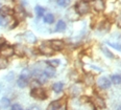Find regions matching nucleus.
I'll return each mask as SVG.
<instances>
[{"label": "nucleus", "mask_w": 121, "mask_h": 110, "mask_svg": "<svg viewBox=\"0 0 121 110\" xmlns=\"http://www.w3.org/2000/svg\"><path fill=\"white\" fill-rule=\"evenodd\" d=\"M75 12L77 13L78 15H80V16H84V15H87L88 13L90 12L91 7H90V4L89 2H86V1H78L75 3Z\"/></svg>", "instance_id": "obj_1"}, {"label": "nucleus", "mask_w": 121, "mask_h": 110, "mask_svg": "<svg viewBox=\"0 0 121 110\" xmlns=\"http://www.w3.org/2000/svg\"><path fill=\"white\" fill-rule=\"evenodd\" d=\"M30 96L34 99H37V100H46L47 96H48L46 90H45L44 88H42L41 86L36 87V88H31V90H30Z\"/></svg>", "instance_id": "obj_2"}, {"label": "nucleus", "mask_w": 121, "mask_h": 110, "mask_svg": "<svg viewBox=\"0 0 121 110\" xmlns=\"http://www.w3.org/2000/svg\"><path fill=\"white\" fill-rule=\"evenodd\" d=\"M15 55V47H13L12 45L6 44L5 42L0 46V56L4 58H11Z\"/></svg>", "instance_id": "obj_3"}, {"label": "nucleus", "mask_w": 121, "mask_h": 110, "mask_svg": "<svg viewBox=\"0 0 121 110\" xmlns=\"http://www.w3.org/2000/svg\"><path fill=\"white\" fill-rule=\"evenodd\" d=\"M38 52L43 56H46V57H50V56H52L55 53L48 43H43V44H41L38 47Z\"/></svg>", "instance_id": "obj_4"}, {"label": "nucleus", "mask_w": 121, "mask_h": 110, "mask_svg": "<svg viewBox=\"0 0 121 110\" xmlns=\"http://www.w3.org/2000/svg\"><path fill=\"white\" fill-rule=\"evenodd\" d=\"M48 44L52 47V49H53L54 52H60V50H63L65 47L64 41L60 39H53V40L49 41Z\"/></svg>", "instance_id": "obj_5"}, {"label": "nucleus", "mask_w": 121, "mask_h": 110, "mask_svg": "<svg viewBox=\"0 0 121 110\" xmlns=\"http://www.w3.org/2000/svg\"><path fill=\"white\" fill-rule=\"evenodd\" d=\"M111 85H112V82H111L110 79H108L107 77H100L97 80V86L99 87L102 90H105V89H109Z\"/></svg>", "instance_id": "obj_6"}, {"label": "nucleus", "mask_w": 121, "mask_h": 110, "mask_svg": "<svg viewBox=\"0 0 121 110\" xmlns=\"http://www.w3.org/2000/svg\"><path fill=\"white\" fill-rule=\"evenodd\" d=\"M13 14L15 15L17 20H23L24 18L26 17V12H25V10L23 9V6H21V5L17 6L16 9L13 11Z\"/></svg>", "instance_id": "obj_7"}, {"label": "nucleus", "mask_w": 121, "mask_h": 110, "mask_svg": "<svg viewBox=\"0 0 121 110\" xmlns=\"http://www.w3.org/2000/svg\"><path fill=\"white\" fill-rule=\"evenodd\" d=\"M93 7L96 12H102L105 9L104 0H93Z\"/></svg>", "instance_id": "obj_8"}, {"label": "nucleus", "mask_w": 121, "mask_h": 110, "mask_svg": "<svg viewBox=\"0 0 121 110\" xmlns=\"http://www.w3.org/2000/svg\"><path fill=\"white\" fill-rule=\"evenodd\" d=\"M43 73H44V75L46 76L48 79H51V78H53V77L55 76L56 71H55L54 67H51V66H49V65H46V67L43 69Z\"/></svg>", "instance_id": "obj_9"}, {"label": "nucleus", "mask_w": 121, "mask_h": 110, "mask_svg": "<svg viewBox=\"0 0 121 110\" xmlns=\"http://www.w3.org/2000/svg\"><path fill=\"white\" fill-rule=\"evenodd\" d=\"M17 85H18V87H20V88H25V87H27L29 85V80L19 76V78L17 79Z\"/></svg>", "instance_id": "obj_10"}, {"label": "nucleus", "mask_w": 121, "mask_h": 110, "mask_svg": "<svg viewBox=\"0 0 121 110\" xmlns=\"http://www.w3.org/2000/svg\"><path fill=\"white\" fill-rule=\"evenodd\" d=\"M13 15V10H11L7 5H2L0 7V16L9 17Z\"/></svg>", "instance_id": "obj_11"}, {"label": "nucleus", "mask_w": 121, "mask_h": 110, "mask_svg": "<svg viewBox=\"0 0 121 110\" xmlns=\"http://www.w3.org/2000/svg\"><path fill=\"white\" fill-rule=\"evenodd\" d=\"M43 21L46 24H52L54 22V16L51 13H45L43 16Z\"/></svg>", "instance_id": "obj_12"}, {"label": "nucleus", "mask_w": 121, "mask_h": 110, "mask_svg": "<svg viewBox=\"0 0 121 110\" xmlns=\"http://www.w3.org/2000/svg\"><path fill=\"white\" fill-rule=\"evenodd\" d=\"M93 102H94V105L98 108H105V103L104 101H103L102 98H100V96H94L93 98Z\"/></svg>", "instance_id": "obj_13"}, {"label": "nucleus", "mask_w": 121, "mask_h": 110, "mask_svg": "<svg viewBox=\"0 0 121 110\" xmlns=\"http://www.w3.org/2000/svg\"><path fill=\"white\" fill-rule=\"evenodd\" d=\"M52 90H53L55 93L63 92V90H64V83H62V82H56V83H54L53 85H52Z\"/></svg>", "instance_id": "obj_14"}, {"label": "nucleus", "mask_w": 121, "mask_h": 110, "mask_svg": "<svg viewBox=\"0 0 121 110\" xmlns=\"http://www.w3.org/2000/svg\"><path fill=\"white\" fill-rule=\"evenodd\" d=\"M60 107H62V104H60V101H53V102H51L49 105H48V107H47V109L46 110H60Z\"/></svg>", "instance_id": "obj_15"}, {"label": "nucleus", "mask_w": 121, "mask_h": 110, "mask_svg": "<svg viewBox=\"0 0 121 110\" xmlns=\"http://www.w3.org/2000/svg\"><path fill=\"white\" fill-rule=\"evenodd\" d=\"M67 29V24L64 20H59L55 25V32H64Z\"/></svg>", "instance_id": "obj_16"}, {"label": "nucleus", "mask_w": 121, "mask_h": 110, "mask_svg": "<svg viewBox=\"0 0 121 110\" xmlns=\"http://www.w3.org/2000/svg\"><path fill=\"white\" fill-rule=\"evenodd\" d=\"M20 76L23 77V78H25V79H27V80H30V78L32 77V72L29 68H24V69H22Z\"/></svg>", "instance_id": "obj_17"}, {"label": "nucleus", "mask_w": 121, "mask_h": 110, "mask_svg": "<svg viewBox=\"0 0 121 110\" xmlns=\"http://www.w3.org/2000/svg\"><path fill=\"white\" fill-rule=\"evenodd\" d=\"M0 105H1L2 108H9L11 106V100L9 98H6V96H3V98H1V100H0Z\"/></svg>", "instance_id": "obj_18"}, {"label": "nucleus", "mask_w": 121, "mask_h": 110, "mask_svg": "<svg viewBox=\"0 0 121 110\" xmlns=\"http://www.w3.org/2000/svg\"><path fill=\"white\" fill-rule=\"evenodd\" d=\"M35 11H36L37 16L39 17V18H41V17L44 16V14H45V12H46V10H45L43 6H41V5H37L36 9H35Z\"/></svg>", "instance_id": "obj_19"}, {"label": "nucleus", "mask_w": 121, "mask_h": 110, "mask_svg": "<svg viewBox=\"0 0 121 110\" xmlns=\"http://www.w3.org/2000/svg\"><path fill=\"white\" fill-rule=\"evenodd\" d=\"M47 64V65H49V66H51V67H57V66L60 65V60L59 59H51V60H47L46 62H45Z\"/></svg>", "instance_id": "obj_20"}, {"label": "nucleus", "mask_w": 121, "mask_h": 110, "mask_svg": "<svg viewBox=\"0 0 121 110\" xmlns=\"http://www.w3.org/2000/svg\"><path fill=\"white\" fill-rule=\"evenodd\" d=\"M7 66H9V60L6 58L0 56V70L5 69Z\"/></svg>", "instance_id": "obj_21"}, {"label": "nucleus", "mask_w": 121, "mask_h": 110, "mask_svg": "<svg viewBox=\"0 0 121 110\" xmlns=\"http://www.w3.org/2000/svg\"><path fill=\"white\" fill-rule=\"evenodd\" d=\"M111 82L115 85H120L121 84V76L120 75H113L111 77Z\"/></svg>", "instance_id": "obj_22"}, {"label": "nucleus", "mask_w": 121, "mask_h": 110, "mask_svg": "<svg viewBox=\"0 0 121 110\" xmlns=\"http://www.w3.org/2000/svg\"><path fill=\"white\" fill-rule=\"evenodd\" d=\"M101 50H102V53H104V55L107 56L108 58H110V59H113V58H114V55H113V53L110 52L108 47H104V46H103V47H101Z\"/></svg>", "instance_id": "obj_23"}, {"label": "nucleus", "mask_w": 121, "mask_h": 110, "mask_svg": "<svg viewBox=\"0 0 121 110\" xmlns=\"http://www.w3.org/2000/svg\"><path fill=\"white\" fill-rule=\"evenodd\" d=\"M9 24V17L0 16V26H6Z\"/></svg>", "instance_id": "obj_24"}, {"label": "nucleus", "mask_w": 121, "mask_h": 110, "mask_svg": "<svg viewBox=\"0 0 121 110\" xmlns=\"http://www.w3.org/2000/svg\"><path fill=\"white\" fill-rule=\"evenodd\" d=\"M57 4L62 7H66L68 4L70 3V0H56Z\"/></svg>", "instance_id": "obj_25"}, {"label": "nucleus", "mask_w": 121, "mask_h": 110, "mask_svg": "<svg viewBox=\"0 0 121 110\" xmlns=\"http://www.w3.org/2000/svg\"><path fill=\"white\" fill-rule=\"evenodd\" d=\"M11 110H23V108H22V106L20 104L15 103V104L11 105Z\"/></svg>", "instance_id": "obj_26"}, {"label": "nucleus", "mask_w": 121, "mask_h": 110, "mask_svg": "<svg viewBox=\"0 0 121 110\" xmlns=\"http://www.w3.org/2000/svg\"><path fill=\"white\" fill-rule=\"evenodd\" d=\"M109 45L113 46L114 48H116V49H118V50H121V45H119V44H115V43H109Z\"/></svg>", "instance_id": "obj_27"}, {"label": "nucleus", "mask_w": 121, "mask_h": 110, "mask_svg": "<svg viewBox=\"0 0 121 110\" xmlns=\"http://www.w3.org/2000/svg\"><path fill=\"white\" fill-rule=\"evenodd\" d=\"M27 110H41V109H40L38 106H31L29 109H27Z\"/></svg>", "instance_id": "obj_28"}, {"label": "nucleus", "mask_w": 121, "mask_h": 110, "mask_svg": "<svg viewBox=\"0 0 121 110\" xmlns=\"http://www.w3.org/2000/svg\"><path fill=\"white\" fill-rule=\"evenodd\" d=\"M82 1H86V2H89V1H93V0H82Z\"/></svg>", "instance_id": "obj_29"}, {"label": "nucleus", "mask_w": 121, "mask_h": 110, "mask_svg": "<svg viewBox=\"0 0 121 110\" xmlns=\"http://www.w3.org/2000/svg\"><path fill=\"white\" fill-rule=\"evenodd\" d=\"M0 7H1V4H0Z\"/></svg>", "instance_id": "obj_30"}]
</instances>
